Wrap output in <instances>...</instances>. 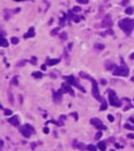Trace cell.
Here are the masks:
<instances>
[{
    "mask_svg": "<svg viewBox=\"0 0 134 151\" xmlns=\"http://www.w3.org/2000/svg\"><path fill=\"white\" fill-rule=\"evenodd\" d=\"M118 25L120 28L122 29V31L127 35H130L133 29H134V19H130V18H123L118 22Z\"/></svg>",
    "mask_w": 134,
    "mask_h": 151,
    "instance_id": "7a4b0ae2",
    "label": "cell"
},
{
    "mask_svg": "<svg viewBox=\"0 0 134 151\" xmlns=\"http://www.w3.org/2000/svg\"><path fill=\"white\" fill-rule=\"evenodd\" d=\"M50 77H52V78H58V77H56V74H55L54 72H53V73H50Z\"/></svg>",
    "mask_w": 134,
    "mask_h": 151,
    "instance_id": "b9f144b4",
    "label": "cell"
},
{
    "mask_svg": "<svg viewBox=\"0 0 134 151\" xmlns=\"http://www.w3.org/2000/svg\"><path fill=\"white\" fill-rule=\"evenodd\" d=\"M0 46H1V47H9V41L1 35V37H0Z\"/></svg>",
    "mask_w": 134,
    "mask_h": 151,
    "instance_id": "2e32d148",
    "label": "cell"
},
{
    "mask_svg": "<svg viewBox=\"0 0 134 151\" xmlns=\"http://www.w3.org/2000/svg\"><path fill=\"white\" fill-rule=\"evenodd\" d=\"M129 120H130V121H132V122L134 124V119H133V118H129Z\"/></svg>",
    "mask_w": 134,
    "mask_h": 151,
    "instance_id": "7dc6e473",
    "label": "cell"
},
{
    "mask_svg": "<svg viewBox=\"0 0 134 151\" xmlns=\"http://www.w3.org/2000/svg\"><path fill=\"white\" fill-rule=\"evenodd\" d=\"M128 74H129V70L124 65L123 66H117L114 70V76H122V77H127Z\"/></svg>",
    "mask_w": 134,
    "mask_h": 151,
    "instance_id": "5b68a950",
    "label": "cell"
},
{
    "mask_svg": "<svg viewBox=\"0 0 134 151\" xmlns=\"http://www.w3.org/2000/svg\"><path fill=\"white\" fill-rule=\"evenodd\" d=\"M18 42H19V38L18 37H16V36L11 37V43L12 44H18Z\"/></svg>",
    "mask_w": 134,
    "mask_h": 151,
    "instance_id": "7402d4cb",
    "label": "cell"
},
{
    "mask_svg": "<svg viewBox=\"0 0 134 151\" xmlns=\"http://www.w3.org/2000/svg\"><path fill=\"white\" fill-rule=\"evenodd\" d=\"M34 36H35V28L31 27V28L28 30V32L24 34V38H31V37H34Z\"/></svg>",
    "mask_w": 134,
    "mask_h": 151,
    "instance_id": "5bb4252c",
    "label": "cell"
},
{
    "mask_svg": "<svg viewBox=\"0 0 134 151\" xmlns=\"http://www.w3.org/2000/svg\"><path fill=\"white\" fill-rule=\"evenodd\" d=\"M9 122H10L11 125L18 127V126H19V118H18V115H13V116L9 118Z\"/></svg>",
    "mask_w": 134,
    "mask_h": 151,
    "instance_id": "8fae6325",
    "label": "cell"
},
{
    "mask_svg": "<svg viewBox=\"0 0 134 151\" xmlns=\"http://www.w3.org/2000/svg\"><path fill=\"white\" fill-rule=\"evenodd\" d=\"M108 94H109V102H110V104H111L113 107H116V108L121 107V101L117 98L116 92L113 91V90H109Z\"/></svg>",
    "mask_w": 134,
    "mask_h": 151,
    "instance_id": "3957f363",
    "label": "cell"
},
{
    "mask_svg": "<svg viewBox=\"0 0 134 151\" xmlns=\"http://www.w3.org/2000/svg\"><path fill=\"white\" fill-rule=\"evenodd\" d=\"M108 120H109L110 122H113V121H114V116H113V115H108Z\"/></svg>",
    "mask_w": 134,
    "mask_h": 151,
    "instance_id": "ab89813d",
    "label": "cell"
},
{
    "mask_svg": "<svg viewBox=\"0 0 134 151\" xmlns=\"http://www.w3.org/2000/svg\"><path fill=\"white\" fill-rule=\"evenodd\" d=\"M25 62H27L25 60H23V61H19V62H17V66H18V67H21V66H24V65H25Z\"/></svg>",
    "mask_w": 134,
    "mask_h": 151,
    "instance_id": "836d02e7",
    "label": "cell"
},
{
    "mask_svg": "<svg viewBox=\"0 0 134 151\" xmlns=\"http://www.w3.org/2000/svg\"><path fill=\"white\" fill-rule=\"evenodd\" d=\"M4 114H5L6 116H9V115L12 114V110H11V109H4Z\"/></svg>",
    "mask_w": 134,
    "mask_h": 151,
    "instance_id": "f546056e",
    "label": "cell"
},
{
    "mask_svg": "<svg viewBox=\"0 0 134 151\" xmlns=\"http://www.w3.org/2000/svg\"><path fill=\"white\" fill-rule=\"evenodd\" d=\"M32 77L34 78H42V72H32Z\"/></svg>",
    "mask_w": 134,
    "mask_h": 151,
    "instance_id": "44dd1931",
    "label": "cell"
},
{
    "mask_svg": "<svg viewBox=\"0 0 134 151\" xmlns=\"http://www.w3.org/2000/svg\"><path fill=\"white\" fill-rule=\"evenodd\" d=\"M129 4V0H122V1H121V5L122 6H127Z\"/></svg>",
    "mask_w": 134,
    "mask_h": 151,
    "instance_id": "1f68e13d",
    "label": "cell"
},
{
    "mask_svg": "<svg viewBox=\"0 0 134 151\" xmlns=\"http://www.w3.org/2000/svg\"><path fill=\"white\" fill-rule=\"evenodd\" d=\"M123 127H124V128H127V129H130V131H133V129H134V126H132V125H129V124L123 125Z\"/></svg>",
    "mask_w": 134,
    "mask_h": 151,
    "instance_id": "83f0119b",
    "label": "cell"
},
{
    "mask_svg": "<svg viewBox=\"0 0 134 151\" xmlns=\"http://www.w3.org/2000/svg\"><path fill=\"white\" fill-rule=\"evenodd\" d=\"M110 151H115V150H114V149H113V150H110Z\"/></svg>",
    "mask_w": 134,
    "mask_h": 151,
    "instance_id": "f907efd6",
    "label": "cell"
},
{
    "mask_svg": "<svg viewBox=\"0 0 134 151\" xmlns=\"http://www.w3.org/2000/svg\"><path fill=\"white\" fill-rule=\"evenodd\" d=\"M108 108V104H107V102L104 101V102H102V106H101V108H99V110H105Z\"/></svg>",
    "mask_w": 134,
    "mask_h": 151,
    "instance_id": "484cf974",
    "label": "cell"
},
{
    "mask_svg": "<svg viewBox=\"0 0 134 151\" xmlns=\"http://www.w3.org/2000/svg\"><path fill=\"white\" fill-rule=\"evenodd\" d=\"M117 66L115 65V64H111V62H109V61H107L105 62V68L107 70H115Z\"/></svg>",
    "mask_w": 134,
    "mask_h": 151,
    "instance_id": "e0dca14e",
    "label": "cell"
},
{
    "mask_svg": "<svg viewBox=\"0 0 134 151\" xmlns=\"http://www.w3.org/2000/svg\"><path fill=\"white\" fill-rule=\"evenodd\" d=\"M30 64L36 65V64H37V58H36V56H32V58L30 59Z\"/></svg>",
    "mask_w": 134,
    "mask_h": 151,
    "instance_id": "4316f807",
    "label": "cell"
},
{
    "mask_svg": "<svg viewBox=\"0 0 134 151\" xmlns=\"http://www.w3.org/2000/svg\"><path fill=\"white\" fill-rule=\"evenodd\" d=\"M129 58H130V59H132V60H134V53H132V54H130V56H129Z\"/></svg>",
    "mask_w": 134,
    "mask_h": 151,
    "instance_id": "f6af8a7d",
    "label": "cell"
},
{
    "mask_svg": "<svg viewBox=\"0 0 134 151\" xmlns=\"http://www.w3.org/2000/svg\"><path fill=\"white\" fill-rule=\"evenodd\" d=\"M61 89L64 90V92H68L70 95L74 96V91L72 90V88H71V84H68L67 82L62 83V85H61Z\"/></svg>",
    "mask_w": 134,
    "mask_h": 151,
    "instance_id": "30bf717a",
    "label": "cell"
},
{
    "mask_svg": "<svg viewBox=\"0 0 134 151\" xmlns=\"http://www.w3.org/2000/svg\"><path fill=\"white\" fill-rule=\"evenodd\" d=\"M101 137H102V131L99 129V131H98V132L96 133V135H95V139H96V140H98V139H99Z\"/></svg>",
    "mask_w": 134,
    "mask_h": 151,
    "instance_id": "f1b7e54d",
    "label": "cell"
},
{
    "mask_svg": "<svg viewBox=\"0 0 134 151\" xmlns=\"http://www.w3.org/2000/svg\"><path fill=\"white\" fill-rule=\"evenodd\" d=\"M41 68L44 71V70H47V66H46V65H42V66H41Z\"/></svg>",
    "mask_w": 134,
    "mask_h": 151,
    "instance_id": "ee69618b",
    "label": "cell"
},
{
    "mask_svg": "<svg viewBox=\"0 0 134 151\" xmlns=\"http://www.w3.org/2000/svg\"><path fill=\"white\" fill-rule=\"evenodd\" d=\"M68 16L72 18V21L73 22H75V23H79L81 19H83V17H79V16H75V15H73V11H71L70 13H68Z\"/></svg>",
    "mask_w": 134,
    "mask_h": 151,
    "instance_id": "9a60e30c",
    "label": "cell"
},
{
    "mask_svg": "<svg viewBox=\"0 0 134 151\" xmlns=\"http://www.w3.org/2000/svg\"><path fill=\"white\" fill-rule=\"evenodd\" d=\"M73 147L79 149V150H87V146H86L85 144L79 143V141H77V140H74V141H73Z\"/></svg>",
    "mask_w": 134,
    "mask_h": 151,
    "instance_id": "7c38bea8",
    "label": "cell"
},
{
    "mask_svg": "<svg viewBox=\"0 0 134 151\" xmlns=\"http://www.w3.org/2000/svg\"><path fill=\"white\" fill-rule=\"evenodd\" d=\"M65 82H67L68 84H71V85H74L75 88H78L81 92H86V90L78 83V81L75 79V77H73V76H67V77H65Z\"/></svg>",
    "mask_w": 134,
    "mask_h": 151,
    "instance_id": "277c9868",
    "label": "cell"
},
{
    "mask_svg": "<svg viewBox=\"0 0 134 151\" xmlns=\"http://www.w3.org/2000/svg\"><path fill=\"white\" fill-rule=\"evenodd\" d=\"M102 27L104 28H111L113 27V21H111V16L110 15H107L103 21H102Z\"/></svg>",
    "mask_w": 134,
    "mask_h": 151,
    "instance_id": "ba28073f",
    "label": "cell"
},
{
    "mask_svg": "<svg viewBox=\"0 0 134 151\" xmlns=\"http://www.w3.org/2000/svg\"><path fill=\"white\" fill-rule=\"evenodd\" d=\"M115 146L116 147H122V145H120V144H115Z\"/></svg>",
    "mask_w": 134,
    "mask_h": 151,
    "instance_id": "bcb514c9",
    "label": "cell"
},
{
    "mask_svg": "<svg viewBox=\"0 0 134 151\" xmlns=\"http://www.w3.org/2000/svg\"><path fill=\"white\" fill-rule=\"evenodd\" d=\"M11 84L15 85V86H18V84H19V82H18V77H13L12 81H11Z\"/></svg>",
    "mask_w": 134,
    "mask_h": 151,
    "instance_id": "ffe728a7",
    "label": "cell"
},
{
    "mask_svg": "<svg viewBox=\"0 0 134 151\" xmlns=\"http://www.w3.org/2000/svg\"><path fill=\"white\" fill-rule=\"evenodd\" d=\"M90 122H91V125H93L96 128H98V129H105V126H104V124L99 120V119H97V118H93V119H91L90 120Z\"/></svg>",
    "mask_w": 134,
    "mask_h": 151,
    "instance_id": "8992f818",
    "label": "cell"
},
{
    "mask_svg": "<svg viewBox=\"0 0 134 151\" xmlns=\"http://www.w3.org/2000/svg\"><path fill=\"white\" fill-rule=\"evenodd\" d=\"M130 81H132V82H134V77H132V78H130Z\"/></svg>",
    "mask_w": 134,
    "mask_h": 151,
    "instance_id": "c3c4849f",
    "label": "cell"
},
{
    "mask_svg": "<svg viewBox=\"0 0 134 151\" xmlns=\"http://www.w3.org/2000/svg\"><path fill=\"white\" fill-rule=\"evenodd\" d=\"M19 132H21V134H23V137H25V138H30V135L34 134L27 125H25V126H19Z\"/></svg>",
    "mask_w": 134,
    "mask_h": 151,
    "instance_id": "52a82bcc",
    "label": "cell"
},
{
    "mask_svg": "<svg viewBox=\"0 0 134 151\" xmlns=\"http://www.w3.org/2000/svg\"><path fill=\"white\" fill-rule=\"evenodd\" d=\"M62 94H64V90H62V89H60V90L53 92V96H54L53 98H54V101H55L56 103H60V102L62 101Z\"/></svg>",
    "mask_w": 134,
    "mask_h": 151,
    "instance_id": "9c48e42d",
    "label": "cell"
},
{
    "mask_svg": "<svg viewBox=\"0 0 134 151\" xmlns=\"http://www.w3.org/2000/svg\"><path fill=\"white\" fill-rule=\"evenodd\" d=\"M79 74H80V77H83V78H85V79H87V81H90V82L92 83V96H93L97 101H99V102H104L103 97H102V96H101V94H99L98 84H97V82L95 81V78H92L91 76L86 74L85 72H80Z\"/></svg>",
    "mask_w": 134,
    "mask_h": 151,
    "instance_id": "6da1fadb",
    "label": "cell"
},
{
    "mask_svg": "<svg viewBox=\"0 0 134 151\" xmlns=\"http://www.w3.org/2000/svg\"><path fill=\"white\" fill-rule=\"evenodd\" d=\"M15 1H24V0H15Z\"/></svg>",
    "mask_w": 134,
    "mask_h": 151,
    "instance_id": "681fc988",
    "label": "cell"
},
{
    "mask_svg": "<svg viewBox=\"0 0 134 151\" xmlns=\"http://www.w3.org/2000/svg\"><path fill=\"white\" fill-rule=\"evenodd\" d=\"M101 84H102V85H105V84H107V81H105V79H102V81H101Z\"/></svg>",
    "mask_w": 134,
    "mask_h": 151,
    "instance_id": "7bdbcfd3",
    "label": "cell"
},
{
    "mask_svg": "<svg viewBox=\"0 0 134 151\" xmlns=\"http://www.w3.org/2000/svg\"><path fill=\"white\" fill-rule=\"evenodd\" d=\"M9 100H10L11 103H13V96H12V92L11 91H9Z\"/></svg>",
    "mask_w": 134,
    "mask_h": 151,
    "instance_id": "d6a6232c",
    "label": "cell"
},
{
    "mask_svg": "<svg viewBox=\"0 0 134 151\" xmlns=\"http://www.w3.org/2000/svg\"><path fill=\"white\" fill-rule=\"evenodd\" d=\"M77 1H78L79 4H87L89 0H77Z\"/></svg>",
    "mask_w": 134,
    "mask_h": 151,
    "instance_id": "d590c367",
    "label": "cell"
},
{
    "mask_svg": "<svg viewBox=\"0 0 134 151\" xmlns=\"http://www.w3.org/2000/svg\"><path fill=\"white\" fill-rule=\"evenodd\" d=\"M124 12H126L127 15H133V12H134V9H133V7H127V9L124 10Z\"/></svg>",
    "mask_w": 134,
    "mask_h": 151,
    "instance_id": "603a6c76",
    "label": "cell"
},
{
    "mask_svg": "<svg viewBox=\"0 0 134 151\" xmlns=\"http://www.w3.org/2000/svg\"><path fill=\"white\" fill-rule=\"evenodd\" d=\"M96 49H98V50H102V49H104L105 47H104V44H102V43H95V46H93Z\"/></svg>",
    "mask_w": 134,
    "mask_h": 151,
    "instance_id": "d6986e66",
    "label": "cell"
},
{
    "mask_svg": "<svg viewBox=\"0 0 134 151\" xmlns=\"http://www.w3.org/2000/svg\"><path fill=\"white\" fill-rule=\"evenodd\" d=\"M11 15H12V12H11V11H9V10H6V11H5V19H7V21H9V19L11 18Z\"/></svg>",
    "mask_w": 134,
    "mask_h": 151,
    "instance_id": "cb8c5ba5",
    "label": "cell"
},
{
    "mask_svg": "<svg viewBox=\"0 0 134 151\" xmlns=\"http://www.w3.org/2000/svg\"><path fill=\"white\" fill-rule=\"evenodd\" d=\"M60 38H61V41H65V40L67 38V34H66V32H62V34L60 35Z\"/></svg>",
    "mask_w": 134,
    "mask_h": 151,
    "instance_id": "4dcf8cb0",
    "label": "cell"
},
{
    "mask_svg": "<svg viewBox=\"0 0 134 151\" xmlns=\"http://www.w3.org/2000/svg\"><path fill=\"white\" fill-rule=\"evenodd\" d=\"M58 32H59V28H56V29H54V30H53V31H52V32H50V34H52V35H53V36H54V35H56V34H58Z\"/></svg>",
    "mask_w": 134,
    "mask_h": 151,
    "instance_id": "e575fe53",
    "label": "cell"
},
{
    "mask_svg": "<svg viewBox=\"0 0 134 151\" xmlns=\"http://www.w3.org/2000/svg\"><path fill=\"white\" fill-rule=\"evenodd\" d=\"M59 62H60V59H50V58H47L46 59L47 66H54V65H56Z\"/></svg>",
    "mask_w": 134,
    "mask_h": 151,
    "instance_id": "4fadbf2b",
    "label": "cell"
},
{
    "mask_svg": "<svg viewBox=\"0 0 134 151\" xmlns=\"http://www.w3.org/2000/svg\"><path fill=\"white\" fill-rule=\"evenodd\" d=\"M71 115H72V116H73V118H74V119H75V121H77V120H78V114H77V113H72V114H71Z\"/></svg>",
    "mask_w": 134,
    "mask_h": 151,
    "instance_id": "f35d334b",
    "label": "cell"
},
{
    "mask_svg": "<svg viewBox=\"0 0 134 151\" xmlns=\"http://www.w3.org/2000/svg\"><path fill=\"white\" fill-rule=\"evenodd\" d=\"M43 132H44V133H49V128H48V127H44V128H43Z\"/></svg>",
    "mask_w": 134,
    "mask_h": 151,
    "instance_id": "60d3db41",
    "label": "cell"
},
{
    "mask_svg": "<svg viewBox=\"0 0 134 151\" xmlns=\"http://www.w3.org/2000/svg\"><path fill=\"white\" fill-rule=\"evenodd\" d=\"M98 149H99L101 151H105V150H107V144H105L104 141H99V143H98Z\"/></svg>",
    "mask_w": 134,
    "mask_h": 151,
    "instance_id": "ac0fdd59",
    "label": "cell"
},
{
    "mask_svg": "<svg viewBox=\"0 0 134 151\" xmlns=\"http://www.w3.org/2000/svg\"><path fill=\"white\" fill-rule=\"evenodd\" d=\"M87 150H89V151H97V147H96L95 145L90 144V145H87Z\"/></svg>",
    "mask_w": 134,
    "mask_h": 151,
    "instance_id": "d4e9b609",
    "label": "cell"
},
{
    "mask_svg": "<svg viewBox=\"0 0 134 151\" xmlns=\"http://www.w3.org/2000/svg\"><path fill=\"white\" fill-rule=\"evenodd\" d=\"M80 10H81V9H80V7H78V6H77V7H73V10H72V11H73V12H79V11H80Z\"/></svg>",
    "mask_w": 134,
    "mask_h": 151,
    "instance_id": "74e56055",
    "label": "cell"
},
{
    "mask_svg": "<svg viewBox=\"0 0 134 151\" xmlns=\"http://www.w3.org/2000/svg\"><path fill=\"white\" fill-rule=\"evenodd\" d=\"M130 108H133V106H132V104H127V106L123 108V110H128V109H130Z\"/></svg>",
    "mask_w": 134,
    "mask_h": 151,
    "instance_id": "8d00e7d4",
    "label": "cell"
}]
</instances>
